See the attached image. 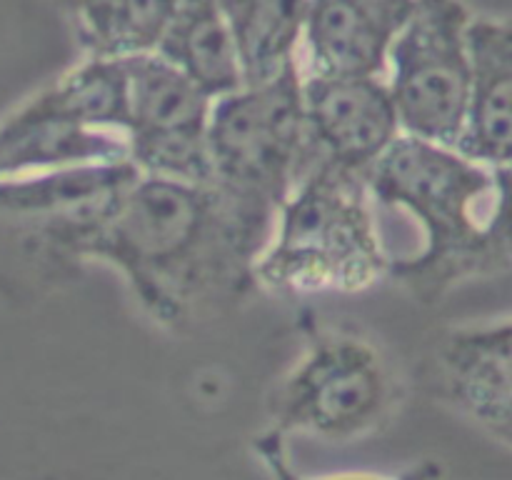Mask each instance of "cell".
I'll return each instance as SVG.
<instances>
[{"instance_id":"cell-3","label":"cell","mask_w":512,"mask_h":480,"mask_svg":"<svg viewBox=\"0 0 512 480\" xmlns=\"http://www.w3.org/2000/svg\"><path fill=\"white\" fill-rule=\"evenodd\" d=\"M363 175L315 160L275 208L255 288L278 295L363 293L390 275L388 245Z\"/></svg>"},{"instance_id":"cell-5","label":"cell","mask_w":512,"mask_h":480,"mask_svg":"<svg viewBox=\"0 0 512 480\" xmlns=\"http://www.w3.org/2000/svg\"><path fill=\"white\" fill-rule=\"evenodd\" d=\"M208 150L215 185L238 198L278 208L308 165L303 70L213 100Z\"/></svg>"},{"instance_id":"cell-17","label":"cell","mask_w":512,"mask_h":480,"mask_svg":"<svg viewBox=\"0 0 512 480\" xmlns=\"http://www.w3.org/2000/svg\"><path fill=\"white\" fill-rule=\"evenodd\" d=\"M438 365L443 388L512 375V318L453 330L440 345Z\"/></svg>"},{"instance_id":"cell-11","label":"cell","mask_w":512,"mask_h":480,"mask_svg":"<svg viewBox=\"0 0 512 480\" xmlns=\"http://www.w3.org/2000/svg\"><path fill=\"white\" fill-rule=\"evenodd\" d=\"M470 98L458 150L488 168L512 165V18L473 15Z\"/></svg>"},{"instance_id":"cell-16","label":"cell","mask_w":512,"mask_h":480,"mask_svg":"<svg viewBox=\"0 0 512 480\" xmlns=\"http://www.w3.org/2000/svg\"><path fill=\"white\" fill-rule=\"evenodd\" d=\"M38 93L45 103L80 123L123 135L128 130L130 83L125 58L83 55Z\"/></svg>"},{"instance_id":"cell-2","label":"cell","mask_w":512,"mask_h":480,"mask_svg":"<svg viewBox=\"0 0 512 480\" xmlns=\"http://www.w3.org/2000/svg\"><path fill=\"white\" fill-rule=\"evenodd\" d=\"M375 205L415 223L420 248L393 258L390 275L423 303L465 280L488 275V230L495 173L458 148L403 133L365 173Z\"/></svg>"},{"instance_id":"cell-13","label":"cell","mask_w":512,"mask_h":480,"mask_svg":"<svg viewBox=\"0 0 512 480\" xmlns=\"http://www.w3.org/2000/svg\"><path fill=\"white\" fill-rule=\"evenodd\" d=\"M238 50L243 85L275 80L300 65L305 0H220Z\"/></svg>"},{"instance_id":"cell-15","label":"cell","mask_w":512,"mask_h":480,"mask_svg":"<svg viewBox=\"0 0 512 480\" xmlns=\"http://www.w3.org/2000/svg\"><path fill=\"white\" fill-rule=\"evenodd\" d=\"M83 55L150 53L178 0H55Z\"/></svg>"},{"instance_id":"cell-20","label":"cell","mask_w":512,"mask_h":480,"mask_svg":"<svg viewBox=\"0 0 512 480\" xmlns=\"http://www.w3.org/2000/svg\"><path fill=\"white\" fill-rule=\"evenodd\" d=\"M495 208L488 230V275L512 270V165L493 168Z\"/></svg>"},{"instance_id":"cell-10","label":"cell","mask_w":512,"mask_h":480,"mask_svg":"<svg viewBox=\"0 0 512 480\" xmlns=\"http://www.w3.org/2000/svg\"><path fill=\"white\" fill-rule=\"evenodd\" d=\"M123 160H130L123 133L68 118L40 93L0 120V180Z\"/></svg>"},{"instance_id":"cell-18","label":"cell","mask_w":512,"mask_h":480,"mask_svg":"<svg viewBox=\"0 0 512 480\" xmlns=\"http://www.w3.org/2000/svg\"><path fill=\"white\" fill-rule=\"evenodd\" d=\"M253 453L258 455L260 465L265 468L270 480H440L443 478V465L438 460H420L408 465L400 473L380 475V473H333V475H305L293 465L288 450V438L278 430L265 428L253 438Z\"/></svg>"},{"instance_id":"cell-14","label":"cell","mask_w":512,"mask_h":480,"mask_svg":"<svg viewBox=\"0 0 512 480\" xmlns=\"http://www.w3.org/2000/svg\"><path fill=\"white\" fill-rule=\"evenodd\" d=\"M140 170L130 160L123 163L78 165L30 178L0 180V210L35 220L65 218L103 203L130 183Z\"/></svg>"},{"instance_id":"cell-8","label":"cell","mask_w":512,"mask_h":480,"mask_svg":"<svg viewBox=\"0 0 512 480\" xmlns=\"http://www.w3.org/2000/svg\"><path fill=\"white\" fill-rule=\"evenodd\" d=\"M303 113L308 165L323 160L363 178L403 135L385 78L303 75Z\"/></svg>"},{"instance_id":"cell-7","label":"cell","mask_w":512,"mask_h":480,"mask_svg":"<svg viewBox=\"0 0 512 480\" xmlns=\"http://www.w3.org/2000/svg\"><path fill=\"white\" fill-rule=\"evenodd\" d=\"M128 153L145 175L215 183L208 150L213 98L155 50L128 55Z\"/></svg>"},{"instance_id":"cell-9","label":"cell","mask_w":512,"mask_h":480,"mask_svg":"<svg viewBox=\"0 0 512 480\" xmlns=\"http://www.w3.org/2000/svg\"><path fill=\"white\" fill-rule=\"evenodd\" d=\"M415 0H305L303 75L385 78L388 53Z\"/></svg>"},{"instance_id":"cell-4","label":"cell","mask_w":512,"mask_h":480,"mask_svg":"<svg viewBox=\"0 0 512 480\" xmlns=\"http://www.w3.org/2000/svg\"><path fill=\"white\" fill-rule=\"evenodd\" d=\"M305 345L270 395V428L348 445L393 420L403 385L393 360L370 335L343 325L303 323Z\"/></svg>"},{"instance_id":"cell-12","label":"cell","mask_w":512,"mask_h":480,"mask_svg":"<svg viewBox=\"0 0 512 480\" xmlns=\"http://www.w3.org/2000/svg\"><path fill=\"white\" fill-rule=\"evenodd\" d=\"M155 53L213 100L243 88L238 50L220 0H178Z\"/></svg>"},{"instance_id":"cell-1","label":"cell","mask_w":512,"mask_h":480,"mask_svg":"<svg viewBox=\"0 0 512 480\" xmlns=\"http://www.w3.org/2000/svg\"><path fill=\"white\" fill-rule=\"evenodd\" d=\"M273 215L215 183L138 173L93 208L43 220L40 238L65 263L108 265L153 323L183 333L255 288Z\"/></svg>"},{"instance_id":"cell-19","label":"cell","mask_w":512,"mask_h":480,"mask_svg":"<svg viewBox=\"0 0 512 480\" xmlns=\"http://www.w3.org/2000/svg\"><path fill=\"white\" fill-rule=\"evenodd\" d=\"M443 393L460 413L512 448V375L455 385Z\"/></svg>"},{"instance_id":"cell-6","label":"cell","mask_w":512,"mask_h":480,"mask_svg":"<svg viewBox=\"0 0 512 480\" xmlns=\"http://www.w3.org/2000/svg\"><path fill=\"white\" fill-rule=\"evenodd\" d=\"M473 15L463 0H415L385 65L403 133L458 148L470 98Z\"/></svg>"}]
</instances>
